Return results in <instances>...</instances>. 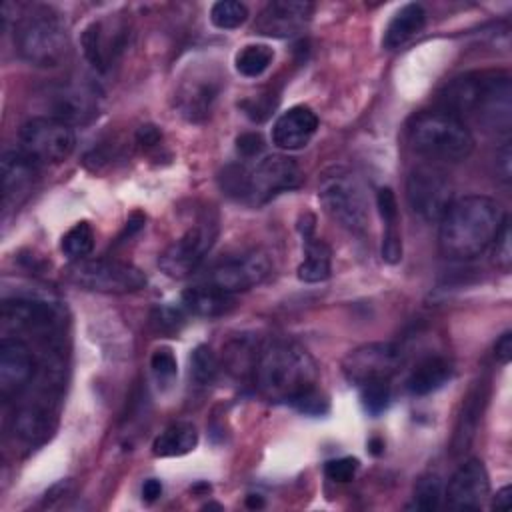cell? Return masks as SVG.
<instances>
[{"label":"cell","mask_w":512,"mask_h":512,"mask_svg":"<svg viewBox=\"0 0 512 512\" xmlns=\"http://www.w3.org/2000/svg\"><path fill=\"white\" fill-rule=\"evenodd\" d=\"M502 204L484 194L452 200L442 214L438 248L450 260H470L486 252L506 222Z\"/></svg>","instance_id":"cell-1"},{"label":"cell","mask_w":512,"mask_h":512,"mask_svg":"<svg viewBox=\"0 0 512 512\" xmlns=\"http://www.w3.org/2000/svg\"><path fill=\"white\" fill-rule=\"evenodd\" d=\"M440 108L462 120L474 116L486 130L508 134L512 128L510 76L500 70L458 76L444 88Z\"/></svg>","instance_id":"cell-2"},{"label":"cell","mask_w":512,"mask_h":512,"mask_svg":"<svg viewBox=\"0 0 512 512\" xmlns=\"http://www.w3.org/2000/svg\"><path fill=\"white\" fill-rule=\"evenodd\" d=\"M254 382L270 402L294 404L318 384L314 358L298 344L276 340L266 344L254 360Z\"/></svg>","instance_id":"cell-3"},{"label":"cell","mask_w":512,"mask_h":512,"mask_svg":"<svg viewBox=\"0 0 512 512\" xmlns=\"http://www.w3.org/2000/svg\"><path fill=\"white\" fill-rule=\"evenodd\" d=\"M14 44L22 60L40 68L60 66L70 52L66 24L62 16L48 6H36L18 18Z\"/></svg>","instance_id":"cell-4"},{"label":"cell","mask_w":512,"mask_h":512,"mask_svg":"<svg viewBox=\"0 0 512 512\" xmlns=\"http://www.w3.org/2000/svg\"><path fill=\"white\" fill-rule=\"evenodd\" d=\"M410 146L430 160L462 162L474 150V136L466 122L442 108L420 112L408 128Z\"/></svg>","instance_id":"cell-5"},{"label":"cell","mask_w":512,"mask_h":512,"mask_svg":"<svg viewBox=\"0 0 512 512\" xmlns=\"http://www.w3.org/2000/svg\"><path fill=\"white\" fill-rule=\"evenodd\" d=\"M300 182V166L284 154L264 156L250 170L242 166H230L222 176V186L228 194L252 204H266L280 192L298 188Z\"/></svg>","instance_id":"cell-6"},{"label":"cell","mask_w":512,"mask_h":512,"mask_svg":"<svg viewBox=\"0 0 512 512\" xmlns=\"http://www.w3.org/2000/svg\"><path fill=\"white\" fill-rule=\"evenodd\" d=\"M318 198L324 212L354 234L366 232L370 224V200L364 182L348 168L334 166L320 176Z\"/></svg>","instance_id":"cell-7"},{"label":"cell","mask_w":512,"mask_h":512,"mask_svg":"<svg viewBox=\"0 0 512 512\" xmlns=\"http://www.w3.org/2000/svg\"><path fill=\"white\" fill-rule=\"evenodd\" d=\"M64 276L84 288L108 294H128L146 286V274L122 260L82 258L68 264Z\"/></svg>","instance_id":"cell-8"},{"label":"cell","mask_w":512,"mask_h":512,"mask_svg":"<svg viewBox=\"0 0 512 512\" xmlns=\"http://www.w3.org/2000/svg\"><path fill=\"white\" fill-rule=\"evenodd\" d=\"M18 144V150L36 166H52L64 162L74 152L76 136L72 126L62 120L34 116L22 124Z\"/></svg>","instance_id":"cell-9"},{"label":"cell","mask_w":512,"mask_h":512,"mask_svg":"<svg viewBox=\"0 0 512 512\" xmlns=\"http://www.w3.org/2000/svg\"><path fill=\"white\" fill-rule=\"evenodd\" d=\"M406 198L414 214L426 222H438L452 202V186L438 166L420 164L406 178Z\"/></svg>","instance_id":"cell-10"},{"label":"cell","mask_w":512,"mask_h":512,"mask_svg":"<svg viewBox=\"0 0 512 512\" xmlns=\"http://www.w3.org/2000/svg\"><path fill=\"white\" fill-rule=\"evenodd\" d=\"M402 366V350L394 342H370L354 348L342 360V374L350 384L390 380Z\"/></svg>","instance_id":"cell-11"},{"label":"cell","mask_w":512,"mask_h":512,"mask_svg":"<svg viewBox=\"0 0 512 512\" xmlns=\"http://www.w3.org/2000/svg\"><path fill=\"white\" fill-rule=\"evenodd\" d=\"M216 240V224L202 220L190 226L182 236H178L162 254L160 268L170 278H186L204 262L208 250Z\"/></svg>","instance_id":"cell-12"},{"label":"cell","mask_w":512,"mask_h":512,"mask_svg":"<svg viewBox=\"0 0 512 512\" xmlns=\"http://www.w3.org/2000/svg\"><path fill=\"white\" fill-rule=\"evenodd\" d=\"M268 274H270L268 256L260 250H250V252L230 256L218 262L216 266H212L206 276V282L228 294H236V292H244L258 286L260 282H264Z\"/></svg>","instance_id":"cell-13"},{"label":"cell","mask_w":512,"mask_h":512,"mask_svg":"<svg viewBox=\"0 0 512 512\" xmlns=\"http://www.w3.org/2000/svg\"><path fill=\"white\" fill-rule=\"evenodd\" d=\"M220 88L222 76L214 68H190L176 92V106L180 114L190 122L206 120L220 94Z\"/></svg>","instance_id":"cell-14"},{"label":"cell","mask_w":512,"mask_h":512,"mask_svg":"<svg viewBox=\"0 0 512 512\" xmlns=\"http://www.w3.org/2000/svg\"><path fill=\"white\" fill-rule=\"evenodd\" d=\"M36 376V358L30 346L16 338L6 336L0 342V396L8 402L20 396Z\"/></svg>","instance_id":"cell-15"},{"label":"cell","mask_w":512,"mask_h":512,"mask_svg":"<svg viewBox=\"0 0 512 512\" xmlns=\"http://www.w3.org/2000/svg\"><path fill=\"white\" fill-rule=\"evenodd\" d=\"M128 28L120 18H100L82 32L84 56L98 72H106L126 46Z\"/></svg>","instance_id":"cell-16"},{"label":"cell","mask_w":512,"mask_h":512,"mask_svg":"<svg viewBox=\"0 0 512 512\" xmlns=\"http://www.w3.org/2000/svg\"><path fill=\"white\" fill-rule=\"evenodd\" d=\"M490 492V480L484 464L478 458L462 462L448 480L444 490L446 504L456 510H476L484 504Z\"/></svg>","instance_id":"cell-17"},{"label":"cell","mask_w":512,"mask_h":512,"mask_svg":"<svg viewBox=\"0 0 512 512\" xmlns=\"http://www.w3.org/2000/svg\"><path fill=\"white\" fill-rule=\"evenodd\" d=\"M314 12V4L304 0L268 2L256 16L254 32L270 38H288L298 34Z\"/></svg>","instance_id":"cell-18"},{"label":"cell","mask_w":512,"mask_h":512,"mask_svg":"<svg viewBox=\"0 0 512 512\" xmlns=\"http://www.w3.org/2000/svg\"><path fill=\"white\" fill-rule=\"evenodd\" d=\"M98 114V98L94 90L76 84H62L48 94V114L50 118L62 120L66 124H86Z\"/></svg>","instance_id":"cell-19"},{"label":"cell","mask_w":512,"mask_h":512,"mask_svg":"<svg viewBox=\"0 0 512 512\" xmlns=\"http://www.w3.org/2000/svg\"><path fill=\"white\" fill-rule=\"evenodd\" d=\"M38 178V166L20 150L2 154V202L6 208L22 204Z\"/></svg>","instance_id":"cell-20"},{"label":"cell","mask_w":512,"mask_h":512,"mask_svg":"<svg viewBox=\"0 0 512 512\" xmlns=\"http://www.w3.org/2000/svg\"><path fill=\"white\" fill-rule=\"evenodd\" d=\"M2 320L6 326H12L16 330L52 332L58 324V312L50 302L14 298V300H4Z\"/></svg>","instance_id":"cell-21"},{"label":"cell","mask_w":512,"mask_h":512,"mask_svg":"<svg viewBox=\"0 0 512 512\" xmlns=\"http://www.w3.org/2000/svg\"><path fill=\"white\" fill-rule=\"evenodd\" d=\"M318 130V116L312 108L298 104L288 108L272 126V142L282 150L304 148Z\"/></svg>","instance_id":"cell-22"},{"label":"cell","mask_w":512,"mask_h":512,"mask_svg":"<svg viewBox=\"0 0 512 512\" xmlns=\"http://www.w3.org/2000/svg\"><path fill=\"white\" fill-rule=\"evenodd\" d=\"M236 306L234 294H228L208 282L194 284L182 294V308L194 316L216 318L228 314Z\"/></svg>","instance_id":"cell-23"},{"label":"cell","mask_w":512,"mask_h":512,"mask_svg":"<svg viewBox=\"0 0 512 512\" xmlns=\"http://www.w3.org/2000/svg\"><path fill=\"white\" fill-rule=\"evenodd\" d=\"M426 24V10L420 4H406L402 6L392 20L388 22L384 36H382V46L386 50H394L402 44H406L412 36H416Z\"/></svg>","instance_id":"cell-24"},{"label":"cell","mask_w":512,"mask_h":512,"mask_svg":"<svg viewBox=\"0 0 512 512\" xmlns=\"http://www.w3.org/2000/svg\"><path fill=\"white\" fill-rule=\"evenodd\" d=\"M452 376V366L442 356L424 358L414 366L406 380V388L414 396H426L444 386Z\"/></svg>","instance_id":"cell-25"},{"label":"cell","mask_w":512,"mask_h":512,"mask_svg":"<svg viewBox=\"0 0 512 512\" xmlns=\"http://www.w3.org/2000/svg\"><path fill=\"white\" fill-rule=\"evenodd\" d=\"M314 224H306V228H302L304 234V260L298 266V278L302 282L314 284V282H322L330 276V248L312 236Z\"/></svg>","instance_id":"cell-26"},{"label":"cell","mask_w":512,"mask_h":512,"mask_svg":"<svg viewBox=\"0 0 512 512\" xmlns=\"http://www.w3.org/2000/svg\"><path fill=\"white\" fill-rule=\"evenodd\" d=\"M482 406H484V388L476 386L470 390V394L462 402V412L456 420L454 438H452V454H462L468 450V446L474 440L478 422L482 418Z\"/></svg>","instance_id":"cell-27"},{"label":"cell","mask_w":512,"mask_h":512,"mask_svg":"<svg viewBox=\"0 0 512 512\" xmlns=\"http://www.w3.org/2000/svg\"><path fill=\"white\" fill-rule=\"evenodd\" d=\"M198 444V430L192 422H174L166 426L152 442V454L158 458H174L188 454Z\"/></svg>","instance_id":"cell-28"},{"label":"cell","mask_w":512,"mask_h":512,"mask_svg":"<svg viewBox=\"0 0 512 512\" xmlns=\"http://www.w3.org/2000/svg\"><path fill=\"white\" fill-rule=\"evenodd\" d=\"M52 420H54V412L46 404L42 402L26 404L24 408L18 410L14 418V430L26 442H40L52 432V426H54Z\"/></svg>","instance_id":"cell-29"},{"label":"cell","mask_w":512,"mask_h":512,"mask_svg":"<svg viewBox=\"0 0 512 512\" xmlns=\"http://www.w3.org/2000/svg\"><path fill=\"white\" fill-rule=\"evenodd\" d=\"M274 60V50L266 44H248L236 54V70L246 78H256L268 70Z\"/></svg>","instance_id":"cell-30"},{"label":"cell","mask_w":512,"mask_h":512,"mask_svg":"<svg viewBox=\"0 0 512 512\" xmlns=\"http://www.w3.org/2000/svg\"><path fill=\"white\" fill-rule=\"evenodd\" d=\"M62 252L74 262V260H82L86 258L92 248H94V230L92 226L82 220L76 222L72 228H68V232L62 236Z\"/></svg>","instance_id":"cell-31"},{"label":"cell","mask_w":512,"mask_h":512,"mask_svg":"<svg viewBox=\"0 0 512 512\" xmlns=\"http://www.w3.org/2000/svg\"><path fill=\"white\" fill-rule=\"evenodd\" d=\"M220 364L216 354L206 346L198 344L190 354V378L196 386H210L218 376Z\"/></svg>","instance_id":"cell-32"},{"label":"cell","mask_w":512,"mask_h":512,"mask_svg":"<svg viewBox=\"0 0 512 512\" xmlns=\"http://www.w3.org/2000/svg\"><path fill=\"white\" fill-rule=\"evenodd\" d=\"M444 496L442 490V480L438 474H426L422 476L416 486H414V494H412V502H410V510H422V512H432L440 506Z\"/></svg>","instance_id":"cell-33"},{"label":"cell","mask_w":512,"mask_h":512,"mask_svg":"<svg viewBox=\"0 0 512 512\" xmlns=\"http://www.w3.org/2000/svg\"><path fill=\"white\" fill-rule=\"evenodd\" d=\"M248 18V8L236 0H220L210 8V22L220 30H234Z\"/></svg>","instance_id":"cell-34"},{"label":"cell","mask_w":512,"mask_h":512,"mask_svg":"<svg viewBox=\"0 0 512 512\" xmlns=\"http://www.w3.org/2000/svg\"><path fill=\"white\" fill-rule=\"evenodd\" d=\"M360 400H362V408L370 416H378L380 412L386 410L390 402V384L382 380V382H370L360 386Z\"/></svg>","instance_id":"cell-35"},{"label":"cell","mask_w":512,"mask_h":512,"mask_svg":"<svg viewBox=\"0 0 512 512\" xmlns=\"http://www.w3.org/2000/svg\"><path fill=\"white\" fill-rule=\"evenodd\" d=\"M150 368H152L154 378L164 386H168L178 374V364H176V358L170 348L154 350V354L150 358Z\"/></svg>","instance_id":"cell-36"},{"label":"cell","mask_w":512,"mask_h":512,"mask_svg":"<svg viewBox=\"0 0 512 512\" xmlns=\"http://www.w3.org/2000/svg\"><path fill=\"white\" fill-rule=\"evenodd\" d=\"M358 470V460L352 456H342L328 460L324 466V472L334 482H350Z\"/></svg>","instance_id":"cell-37"},{"label":"cell","mask_w":512,"mask_h":512,"mask_svg":"<svg viewBox=\"0 0 512 512\" xmlns=\"http://www.w3.org/2000/svg\"><path fill=\"white\" fill-rule=\"evenodd\" d=\"M494 262L500 270H510L512 264V248H510V224L508 220L504 222V226L500 228L498 236L494 238Z\"/></svg>","instance_id":"cell-38"},{"label":"cell","mask_w":512,"mask_h":512,"mask_svg":"<svg viewBox=\"0 0 512 512\" xmlns=\"http://www.w3.org/2000/svg\"><path fill=\"white\" fill-rule=\"evenodd\" d=\"M382 258L388 264H396L402 258V238L396 224H388L382 238Z\"/></svg>","instance_id":"cell-39"},{"label":"cell","mask_w":512,"mask_h":512,"mask_svg":"<svg viewBox=\"0 0 512 512\" xmlns=\"http://www.w3.org/2000/svg\"><path fill=\"white\" fill-rule=\"evenodd\" d=\"M296 410H300L302 414H312V416H320L328 410V400L322 392H318V388H314L312 392L304 394L302 398H298L292 404Z\"/></svg>","instance_id":"cell-40"},{"label":"cell","mask_w":512,"mask_h":512,"mask_svg":"<svg viewBox=\"0 0 512 512\" xmlns=\"http://www.w3.org/2000/svg\"><path fill=\"white\" fill-rule=\"evenodd\" d=\"M376 204H378V212L384 220V224H398V204H396V196L390 188H380L376 194Z\"/></svg>","instance_id":"cell-41"},{"label":"cell","mask_w":512,"mask_h":512,"mask_svg":"<svg viewBox=\"0 0 512 512\" xmlns=\"http://www.w3.org/2000/svg\"><path fill=\"white\" fill-rule=\"evenodd\" d=\"M276 106V100H270L268 96H256V98H248L242 102V108L246 110V114L256 120V122H262L270 116V112L274 110Z\"/></svg>","instance_id":"cell-42"},{"label":"cell","mask_w":512,"mask_h":512,"mask_svg":"<svg viewBox=\"0 0 512 512\" xmlns=\"http://www.w3.org/2000/svg\"><path fill=\"white\" fill-rule=\"evenodd\" d=\"M236 148H238V152L242 156L250 158V156H256V154H260L264 150V140L256 132H244V134H240L236 138Z\"/></svg>","instance_id":"cell-43"},{"label":"cell","mask_w":512,"mask_h":512,"mask_svg":"<svg viewBox=\"0 0 512 512\" xmlns=\"http://www.w3.org/2000/svg\"><path fill=\"white\" fill-rule=\"evenodd\" d=\"M510 160H512V148H510V142H504L496 152V174L504 184H510V178H512Z\"/></svg>","instance_id":"cell-44"},{"label":"cell","mask_w":512,"mask_h":512,"mask_svg":"<svg viewBox=\"0 0 512 512\" xmlns=\"http://www.w3.org/2000/svg\"><path fill=\"white\" fill-rule=\"evenodd\" d=\"M182 320L180 308H160L158 316L154 318V322L158 324V328H176L178 322Z\"/></svg>","instance_id":"cell-45"},{"label":"cell","mask_w":512,"mask_h":512,"mask_svg":"<svg viewBox=\"0 0 512 512\" xmlns=\"http://www.w3.org/2000/svg\"><path fill=\"white\" fill-rule=\"evenodd\" d=\"M494 354L502 364H508L512 358V332H504L496 344H494Z\"/></svg>","instance_id":"cell-46"},{"label":"cell","mask_w":512,"mask_h":512,"mask_svg":"<svg viewBox=\"0 0 512 512\" xmlns=\"http://www.w3.org/2000/svg\"><path fill=\"white\" fill-rule=\"evenodd\" d=\"M162 494V482L156 480V478H148L144 484H142V500L146 502H154L158 500Z\"/></svg>","instance_id":"cell-47"},{"label":"cell","mask_w":512,"mask_h":512,"mask_svg":"<svg viewBox=\"0 0 512 512\" xmlns=\"http://www.w3.org/2000/svg\"><path fill=\"white\" fill-rule=\"evenodd\" d=\"M158 138H160V134H158V130H156L154 126H142V128L138 130V142H140V144L150 146V144H156Z\"/></svg>","instance_id":"cell-48"},{"label":"cell","mask_w":512,"mask_h":512,"mask_svg":"<svg viewBox=\"0 0 512 512\" xmlns=\"http://www.w3.org/2000/svg\"><path fill=\"white\" fill-rule=\"evenodd\" d=\"M492 506H494L496 510H508V508H510V486H504V488H500V490L496 492Z\"/></svg>","instance_id":"cell-49"},{"label":"cell","mask_w":512,"mask_h":512,"mask_svg":"<svg viewBox=\"0 0 512 512\" xmlns=\"http://www.w3.org/2000/svg\"><path fill=\"white\" fill-rule=\"evenodd\" d=\"M368 448H370V452H372L374 456H378V454H382V450H384V442H382L380 438H372V440L368 442Z\"/></svg>","instance_id":"cell-50"},{"label":"cell","mask_w":512,"mask_h":512,"mask_svg":"<svg viewBox=\"0 0 512 512\" xmlns=\"http://www.w3.org/2000/svg\"><path fill=\"white\" fill-rule=\"evenodd\" d=\"M246 506H248V508H262V506H264V500H262V496H258V494H250V496H246Z\"/></svg>","instance_id":"cell-51"}]
</instances>
